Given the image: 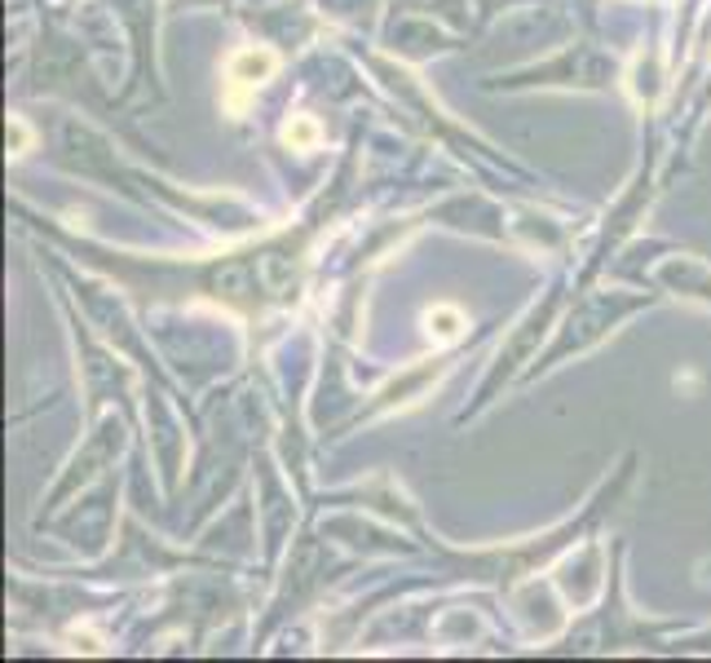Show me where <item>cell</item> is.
I'll use <instances>...</instances> for the list:
<instances>
[{"label":"cell","instance_id":"cell-3","mask_svg":"<svg viewBox=\"0 0 711 663\" xmlns=\"http://www.w3.org/2000/svg\"><path fill=\"white\" fill-rule=\"evenodd\" d=\"M283 147L288 151H314L318 142H323V125L314 120V116H292L288 125H283Z\"/></svg>","mask_w":711,"mask_h":663},{"label":"cell","instance_id":"cell-4","mask_svg":"<svg viewBox=\"0 0 711 663\" xmlns=\"http://www.w3.org/2000/svg\"><path fill=\"white\" fill-rule=\"evenodd\" d=\"M10 151L14 155H27L32 151V129L23 125V116H10Z\"/></svg>","mask_w":711,"mask_h":663},{"label":"cell","instance_id":"cell-1","mask_svg":"<svg viewBox=\"0 0 711 663\" xmlns=\"http://www.w3.org/2000/svg\"><path fill=\"white\" fill-rule=\"evenodd\" d=\"M275 71H279V54L275 49H261V45L234 49L225 58V93H221L230 116H244L248 102L257 97V89L275 80Z\"/></svg>","mask_w":711,"mask_h":663},{"label":"cell","instance_id":"cell-5","mask_svg":"<svg viewBox=\"0 0 711 663\" xmlns=\"http://www.w3.org/2000/svg\"><path fill=\"white\" fill-rule=\"evenodd\" d=\"M71 641H75V650H89V654H97V650L106 645V641H102L97 632H89V628H84V632L75 628V632H71Z\"/></svg>","mask_w":711,"mask_h":663},{"label":"cell","instance_id":"cell-2","mask_svg":"<svg viewBox=\"0 0 711 663\" xmlns=\"http://www.w3.org/2000/svg\"><path fill=\"white\" fill-rule=\"evenodd\" d=\"M464 327H468V314L459 305H451V301H438V305L424 310V337L433 346H455L464 337Z\"/></svg>","mask_w":711,"mask_h":663}]
</instances>
